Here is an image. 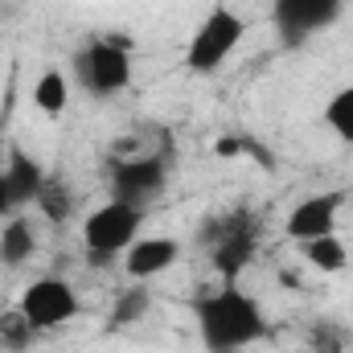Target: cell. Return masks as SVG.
Masks as SVG:
<instances>
[{"mask_svg": "<svg viewBox=\"0 0 353 353\" xmlns=\"http://www.w3.org/2000/svg\"><path fill=\"white\" fill-rule=\"evenodd\" d=\"M210 259H214V267L226 275V283H230L234 275H243V267L255 259V230L243 226V218H230V226L218 234Z\"/></svg>", "mask_w": 353, "mask_h": 353, "instance_id": "30bf717a", "label": "cell"}, {"mask_svg": "<svg viewBox=\"0 0 353 353\" xmlns=\"http://www.w3.org/2000/svg\"><path fill=\"white\" fill-rule=\"evenodd\" d=\"M17 312L25 316V325L33 333H54V329H62V325H70L79 316V292L66 279L46 275V279H33L21 292Z\"/></svg>", "mask_w": 353, "mask_h": 353, "instance_id": "5b68a950", "label": "cell"}, {"mask_svg": "<svg viewBox=\"0 0 353 353\" xmlns=\"http://www.w3.org/2000/svg\"><path fill=\"white\" fill-rule=\"evenodd\" d=\"M243 33H247V21L234 12V8H214L189 37L185 46V66L193 74H214L218 66H226V58L243 46Z\"/></svg>", "mask_w": 353, "mask_h": 353, "instance_id": "277c9868", "label": "cell"}, {"mask_svg": "<svg viewBox=\"0 0 353 353\" xmlns=\"http://www.w3.org/2000/svg\"><path fill=\"white\" fill-rule=\"evenodd\" d=\"M337 210H341V193H312V197H304V201H296V205L288 210L283 230H288V239H296V243L333 234Z\"/></svg>", "mask_w": 353, "mask_h": 353, "instance_id": "ba28073f", "label": "cell"}, {"mask_svg": "<svg viewBox=\"0 0 353 353\" xmlns=\"http://www.w3.org/2000/svg\"><path fill=\"white\" fill-rule=\"evenodd\" d=\"M350 345H353V329L345 321H333V316L312 321V329H308V350L312 353H350Z\"/></svg>", "mask_w": 353, "mask_h": 353, "instance_id": "5bb4252c", "label": "cell"}, {"mask_svg": "<svg viewBox=\"0 0 353 353\" xmlns=\"http://www.w3.org/2000/svg\"><path fill=\"white\" fill-rule=\"evenodd\" d=\"M165 185H169V161L144 152V157L119 161V165L111 169V201H123V205L148 214V210L161 201Z\"/></svg>", "mask_w": 353, "mask_h": 353, "instance_id": "8992f818", "label": "cell"}, {"mask_svg": "<svg viewBox=\"0 0 353 353\" xmlns=\"http://www.w3.org/2000/svg\"><path fill=\"white\" fill-rule=\"evenodd\" d=\"M66 99H70V87H66V74L62 70H46L33 87V107L46 111V115H62L66 111Z\"/></svg>", "mask_w": 353, "mask_h": 353, "instance_id": "9a60e30c", "label": "cell"}, {"mask_svg": "<svg viewBox=\"0 0 353 353\" xmlns=\"http://www.w3.org/2000/svg\"><path fill=\"white\" fill-rule=\"evenodd\" d=\"M341 17V0H275L271 25L283 46H304Z\"/></svg>", "mask_w": 353, "mask_h": 353, "instance_id": "52a82bcc", "label": "cell"}, {"mask_svg": "<svg viewBox=\"0 0 353 353\" xmlns=\"http://www.w3.org/2000/svg\"><path fill=\"white\" fill-rule=\"evenodd\" d=\"M300 251H304V259L316 267V271H325V275H337V271H345L350 267V251H345V243L337 239V234H321V239H308V243H300Z\"/></svg>", "mask_w": 353, "mask_h": 353, "instance_id": "4fadbf2b", "label": "cell"}, {"mask_svg": "<svg viewBox=\"0 0 353 353\" xmlns=\"http://www.w3.org/2000/svg\"><path fill=\"white\" fill-rule=\"evenodd\" d=\"M148 308H152L148 288L132 279V288H123V292H119V300H115V308H111V325H136V321H144V312H148Z\"/></svg>", "mask_w": 353, "mask_h": 353, "instance_id": "2e32d148", "label": "cell"}, {"mask_svg": "<svg viewBox=\"0 0 353 353\" xmlns=\"http://www.w3.org/2000/svg\"><path fill=\"white\" fill-rule=\"evenodd\" d=\"M12 210V201H8V185H4V144H0V218Z\"/></svg>", "mask_w": 353, "mask_h": 353, "instance_id": "d6986e66", "label": "cell"}, {"mask_svg": "<svg viewBox=\"0 0 353 353\" xmlns=\"http://www.w3.org/2000/svg\"><path fill=\"white\" fill-rule=\"evenodd\" d=\"M4 185H8L12 210H21V205L37 201V193H41V185H46V169H41L29 152H17V148H12V157H4Z\"/></svg>", "mask_w": 353, "mask_h": 353, "instance_id": "8fae6325", "label": "cell"}, {"mask_svg": "<svg viewBox=\"0 0 353 353\" xmlns=\"http://www.w3.org/2000/svg\"><path fill=\"white\" fill-rule=\"evenodd\" d=\"M37 205H41V214L50 218V222H66L70 218V189H66V181H58V176H46V185H41V193H37Z\"/></svg>", "mask_w": 353, "mask_h": 353, "instance_id": "ac0fdd59", "label": "cell"}, {"mask_svg": "<svg viewBox=\"0 0 353 353\" xmlns=\"http://www.w3.org/2000/svg\"><path fill=\"white\" fill-rule=\"evenodd\" d=\"M193 312H197L201 345L210 353H243V350H251L255 341H263V333H267V316L259 308V300L247 296L234 283L201 296Z\"/></svg>", "mask_w": 353, "mask_h": 353, "instance_id": "6da1fadb", "label": "cell"}, {"mask_svg": "<svg viewBox=\"0 0 353 353\" xmlns=\"http://www.w3.org/2000/svg\"><path fill=\"white\" fill-rule=\"evenodd\" d=\"M37 251V234L29 226V218H8L0 226V263L4 267H25Z\"/></svg>", "mask_w": 353, "mask_h": 353, "instance_id": "7c38bea8", "label": "cell"}, {"mask_svg": "<svg viewBox=\"0 0 353 353\" xmlns=\"http://www.w3.org/2000/svg\"><path fill=\"white\" fill-rule=\"evenodd\" d=\"M325 123L333 128V136H341L345 144H353V87H341L325 103Z\"/></svg>", "mask_w": 353, "mask_h": 353, "instance_id": "e0dca14e", "label": "cell"}, {"mask_svg": "<svg viewBox=\"0 0 353 353\" xmlns=\"http://www.w3.org/2000/svg\"><path fill=\"white\" fill-rule=\"evenodd\" d=\"M74 74H79L83 90L94 94V99H111V94L128 90V83H132V50H128V41L99 37V41L83 46L74 54Z\"/></svg>", "mask_w": 353, "mask_h": 353, "instance_id": "3957f363", "label": "cell"}, {"mask_svg": "<svg viewBox=\"0 0 353 353\" xmlns=\"http://www.w3.org/2000/svg\"><path fill=\"white\" fill-rule=\"evenodd\" d=\"M181 259V243L169 234H148V239H136L128 251H123V267L136 283H148L157 275H165L169 267Z\"/></svg>", "mask_w": 353, "mask_h": 353, "instance_id": "9c48e42d", "label": "cell"}, {"mask_svg": "<svg viewBox=\"0 0 353 353\" xmlns=\"http://www.w3.org/2000/svg\"><path fill=\"white\" fill-rule=\"evenodd\" d=\"M140 226H144V214L123 205V201H107L99 210H90L87 222H83V247H87V259L99 267H107L111 259H119L136 239H140Z\"/></svg>", "mask_w": 353, "mask_h": 353, "instance_id": "7a4b0ae2", "label": "cell"}]
</instances>
